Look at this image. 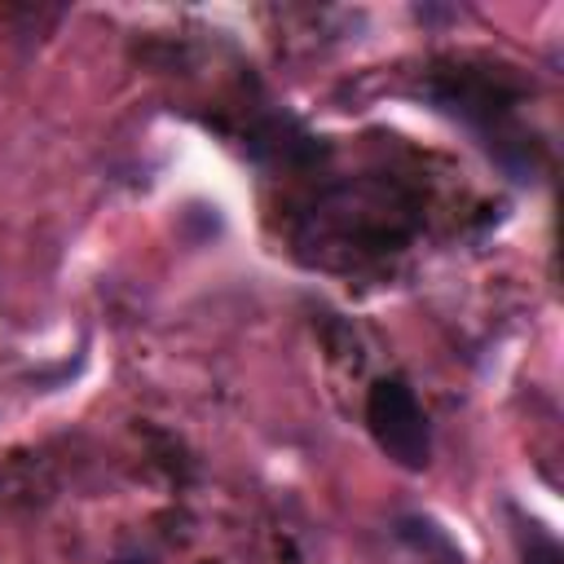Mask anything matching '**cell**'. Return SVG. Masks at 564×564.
Instances as JSON below:
<instances>
[{
    "label": "cell",
    "mask_w": 564,
    "mask_h": 564,
    "mask_svg": "<svg viewBox=\"0 0 564 564\" xmlns=\"http://www.w3.org/2000/svg\"><path fill=\"white\" fill-rule=\"evenodd\" d=\"M423 93L441 115L476 132V141L516 181L533 176V141L520 123V88L511 75L494 66H476V62H441L423 79Z\"/></svg>",
    "instance_id": "cell-1"
},
{
    "label": "cell",
    "mask_w": 564,
    "mask_h": 564,
    "mask_svg": "<svg viewBox=\"0 0 564 564\" xmlns=\"http://www.w3.org/2000/svg\"><path fill=\"white\" fill-rule=\"evenodd\" d=\"M366 427L375 445L405 471H423L432 463V423L419 405L414 388L401 375H383L366 392Z\"/></svg>",
    "instance_id": "cell-2"
},
{
    "label": "cell",
    "mask_w": 564,
    "mask_h": 564,
    "mask_svg": "<svg viewBox=\"0 0 564 564\" xmlns=\"http://www.w3.org/2000/svg\"><path fill=\"white\" fill-rule=\"evenodd\" d=\"M397 538L401 542H410L414 551H423L427 560H441V564H463V555H458V546L445 538V529H436L432 520H419V516H405L401 524H397Z\"/></svg>",
    "instance_id": "cell-3"
},
{
    "label": "cell",
    "mask_w": 564,
    "mask_h": 564,
    "mask_svg": "<svg viewBox=\"0 0 564 564\" xmlns=\"http://www.w3.org/2000/svg\"><path fill=\"white\" fill-rule=\"evenodd\" d=\"M520 564H564L560 542L538 524V520H520Z\"/></svg>",
    "instance_id": "cell-4"
}]
</instances>
